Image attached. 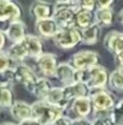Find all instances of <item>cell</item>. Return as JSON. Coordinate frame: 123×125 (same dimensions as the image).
Listing matches in <instances>:
<instances>
[{
  "label": "cell",
  "instance_id": "obj_1",
  "mask_svg": "<svg viewBox=\"0 0 123 125\" xmlns=\"http://www.w3.org/2000/svg\"><path fill=\"white\" fill-rule=\"evenodd\" d=\"M31 109L33 118L41 125H52L64 113V111L49 105L45 100H37L31 104Z\"/></svg>",
  "mask_w": 123,
  "mask_h": 125
},
{
  "label": "cell",
  "instance_id": "obj_2",
  "mask_svg": "<svg viewBox=\"0 0 123 125\" xmlns=\"http://www.w3.org/2000/svg\"><path fill=\"white\" fill-rule=\"evenodd\" d=\"M54 45L62 49H71L82 42V34L77 28H66L59 29L56 36L52 39Z\"/></svg>",
  "mask_w": 123,
  "mask_h": 125
},
{
  "label": "cell",
  "instance_id": "obj_3",
  "mask_svg": "<svg viewBox=\"0 0 123 125\" xmlns=\"http://www.w3.org/2000/svg\"><path fill=\"white\" fill-rule=\"evenodd\" d=\"M80 9H81L80 1H77L74 6H70V7H57L56 9L53 19L58 24L59 29H66V28L75 27V18H76V13L80 11Z\"/></svg>",
  "mask_w": 123,
  "mask_h": 125
},
{
  "label": "cell",
  "instance_id": "obj_4",
  "mask_svg": "<svg viewBox=\"0 0 123 125\" xmlns=\"http://www.w3.org/2000/svg\"><path fill=\"white\" fill-rule=\"evenodd\" d=\"M100 58L99 54L94 51H80L70 58L69 64L75 70H83V69H92L99 65Z\"/></svg>",
  "mask_w": 123,
  "mask_h": 125
},
{
  "label": "cell",
  "instance_id": "obj_5",
  "mask_svg": "<svg viewBox=\"0 0 123 125\" xmlns=\"http://www.w3.org/2000/svg\"><path fill=\"white\" fill-rule=\"evenodd\" d=\"M89 96L93 104L94 112L97 111H112L116 106L115 97L105 89L89 90Z\"/></svg>",
  "mask_w": 123,
  "mask_h": 125
},
{
  "label": "cell",
  "instance_id": "obj_6",
  "mask_svg": "<svg viewBox=\"0 0 123 125\" xmlns=\"http://www.w3.org/2000/svg\"><path fill=\"white\" fill-rule=\"evenodd\" d=\"M13 70H15V82L22 84L29 92L31 87L34 85V83L39 78L36 76V73L34 72V70L24 62L17 64Z\"/></svg>",
  "mask_w": 123,
  "mask_h": 125
},
{
  "label": "cell",
  "instance_id": "obj_7",
  "mask_svg": "<svg viewBox=\"0 0 123 125\" xmlns=\"http://www.w3.org/2000/svg\"><path fill=\"white\" fill-rule=\"evenodd\" d=\"M35 62L39 71L41 72V75H44V77H56L58 64L57 57L53 53H42L40 57L35 59Z\"/></svg>",
  "mask_w": 123,
  "mask_h": 125
},
{
  "label": "cell",
  "instance_id": "obj_8",
  "mask_svg": "<svg viewBox=\"0 0 123 125\" xmlns=\"http://www.w3.org/2000/svg\"><path fill=\"white\" fill-rule=\"evenodd\" d=\"M109 76L110 73L104 66L97 65L91 69V81L87 84V87L89 88V90L104 89L105 85L109 83Z\"/></svg>",
  "mask_w": 123,
  "mask_h": 125
},
{
  "label": "cell",
  "instance_id": "obj_9",
  "mask_svg": "<svg viewBox=\"0 0 123 125\" xmlns=\"http://www.w3.org/2000/svg\"><path fill=\"white\" fill-rule=\"evenodd\" d=\"M22 16L21 7L10 0H0V22H15L19 21Z\"/></svg>",
  "mask_w": 123,
  "mask_h": 125
},
{
  "label": "cell",
  "instance_id": "obj_10",
  "mask_svg": "<svg viewBox=\"0 0 123 125\" xmlns=\"http://www.w3.org/2000/svg\"><path fill=\"white\" fill-rule=\"evenodd\" d=\"M35 30L40 37L44 39H53L56 34L59 31V27L53 18L42 19L35 22Z\"/></svg>",
  "mask_w": 123,
  "mask_h": 125
},
{
  "label": "cell",
  "instance_id": "obj_11",
  "mask_svg": "<svg viewBox=\"0 0 123 125\" xmlns=\"http://www.w3.org/2000/svg\"><path fill=\"white\" fill-rule=\"evenodd\" d=\"M56 9L45 1H35L30 6V15L35 17L36 21H42V19H49L53 18Z\"/></svg>",
  "mask_w": 123,
  "mask_h": 125
},
{
  "label": "cell",
  "instance_id": "obj_12",
  "mask_svg": "<svg viewBox=\"0 0 123 125\" xmlns=\"http://www.w3.org/2000/svg\"><path fill=\"white\" fill-rule=\"evenodd\" d=\"M10 113L12 115V118L17 120L18 123L33 118V109H31V105H29L25 101H21L17 100L15 104L12 105V107L10 108Z\"/></svg>",
  "mask_w": 123,
  "mask_h": 125
},
{
  "label": "cell",
  "instance_id": "obj_13",
  "mask_svg": "<svg viewBox=\"0 0 123 125\" xmlns=\"http://www.w3.org/2000/svg\"><path fill=\"white\" fill-rule=\"evenodd\" d=\"M5 35L7 37V40H10L12 43H17V42H22L23 39L27 36L25 32V24L19 19V21H15L11 22L9 24V27L5 30Z\"/></svg>",
  "mask_w": 123,
  "mask_h": 125
},
{
  "label": "cell",
  "instance_id": "obj_14",
  "mask_svg": "<svg viewBox=\"0 0 123 125\" xmlns=\"http://www.w3.org/2000/svg\"><path fill=\"white\" fill-rule=\"evenodd\" d=\"M63 93L68 101L73 102L74 100L89 96V88L82 83H73L70 85H63Z\"/></svg>",
  "mask_w": 123,
  "mask_h": 125
},
{
  "label": "cell",
  "instance_id": "obj_15",
  "mask_svg": "<svg viewBox=\"0 0 123 125\" xmlns=\"http://www.w3.org/2000/svg\"><path fill=\"white\" fill-rule=\"evenodd\" d=\"M23 45L25 47L27 52H28V57L29 58H37L44 53V46L42 42L40 40L39 36L33 35V34H27V36L23 39Z\"/></svg>",
  "mask_w": 123,
  "mask_h": 125
},
{
  "label": "cell",
  "instance_id": "obj_16",
  "mask_svg": "<svg viewBox=\"0 0 123 125\" xmlns=\"http://www.w3.org/2000/svg\"><path fill=\"white\" fill-rule=\"evenodd\" d=\"M45 101L48 102L49 105H52V106H54V107H57V108L62 109V111H65V109L69 107V105H71V102L65 99L62 87H53L52 90H51V92L48 93V95L46 96Z\"/></svg>",
  "mask_w": 123,
  "mask_h": 125
},
{
  "label": "cell",
  "instance_id": "obj_17",
  "mask_svg": "<svg viewBox=\"0 0 123 125\" xmlns=\"http://www.w3.org/2000/svg\"><path fill=\"white\" fill-rule=\"evenodd\" d=\"M71 108L76 113V118H87L94 111L91 96H85L74 100L71 102Z\"/></svg>",
  "mask_w": 123,
  "mask_h": 125
},
{
  "label": "cell",
  "instance_id": "obj_18",
  "mask_svg": "<svg viewBox=\"0 0 123 125\" xmlns=\"http://www.w3.org/2000/svg\"><path fill=\"white\" fill-rule=\"evenodd\" d=\"M104 46L113 54L123 52V32L110 31L104 37Z\"/></svg>",
  "mask_w": 123,
  "mask_h": 125
},
{
  "label": "cell",
  "instance_id": "obj_19",
  "mask_svg": "<svg viewBox=\"0 0 123 125\" xmlns=\"http://www.w3.org/2000/svg\"><path fill=\"white\" fill-rule=\"evenodd\" d=\"M75 72L76 70L69 62H61L57 67L56 78L64 85H70L75 83Z\"/></svg>",
  "mask_w": 123,
  "mask_h": 125
},
{
  "label": "cell",
  "instance_id": "obj_20",
  "mask_svg": "<svg viewBox=\"0 0 123 125\" xmlns=\"http://www.w3.org/2000/svg\"><path fill=\"white\" fill-rule=\"evenodd\" d=\"M52 83L51 81L46 77H39L37 81L34 83V85L31 87L29 90L35 97H37L39 100H45L48 93L52 90Z\"/></svg>",
  "mask_w": 123,
  "mask_h": 125
},
{
  "label": "cell",
  "instance_id": "obj_21",
  "mask_svg": "<svg viewBox=\"0 0 123 125\" xmlns=\"http://www.w3.org/2000/svg\"><path fill=\"white\" fill-rule=\"evenodd\" d=\"M94 24H95V12L80 9V11L76 13V18H75V28L82 31Z\"/></svg>",
  "mask_w": 123,
  "mask_h": 125
},
{
  "label": "cell",
  "instance_id": "obj_22",
  "mask_svg": "<svg viewBox=\"0 0 123 125\" xmlns=\"http://www.w3.org/2000/svg\"><path fill=\"white\" fill-rule=\"evenodd\" d=\"M6 53L10 57V59L12 62H15L16 64H21L25 58H28V52L23 45V42L12 43L9 47V49L6 51Z\"/></svg>",
  "mask_w": 123,
  "mask_h": 125
},
{
  "label": "cell",
  "instance_id": "obj_23",
  "mask_svg": "<svg viewBox=\"0 0 123 125\" xmlns=\"http://www.w3.org/2000/svg\"><path fill=\"white\" fill-rule=\"evenodd\" d=\"M115 13L111 9H97L95 10V23L99 27H110L113 23Z\"/></svg>",
  "mask_w": 123,
  "mask_h": 125
},
{
  "label": "cell",
  "instance_id": "obj_24",
  "mask_svg": "<svg viewBox=\"0 0 123 125\" xmlns=\"http://www.w3.org/2000/svg\"><path fill=\"white\" fill-rule=\"evenodd\" d=\"M82 34V42L86 45H94L98 42L100 36V27L95 23L94 25L81 31Z\"/></svg>",
  "mask_w": 123,
  "mask_h": 125
},
{
  "label": "cell",
  "instance_id": "obj_25",
  "mask_svg": "<svg viewBox=\"0 0 123 125\" xmlns=\"http://www.w3.org/2000/svg\"><path fill=\"white\" fill-rule=\"evenodd\" d=\"M15 104L13 93L11 87H1L0 85V107L1 108H11Z\"/></svg>",
  "mask_w": 123,
  "mask_h": 125
},
{
  "label": "cell",
  "instance_id": "obj_26",
  "mask_svg": "<svg viewBox=\"0 0 123 125\" xmlns=\"http://www.w3.org/2000/svg\"><path fill=\"white\" fill-rule=\"evenodd\" d=\"M109 84L116 90H123V69L117 67L116 70L110 72Z\"/></svg>",
  "mask_w": 123,
  "mask_h": 125
},
{
  "label": "cell",
  "instance_id": "obj_27",
  "mask_svg": "<svg viewBox=\"0 0 123 125\" xmlns=\"http://www.w3.org/2000/svg\"><path fill=\"white\" fill-rule=\"evenodd\" d=\"M15 82V70L9 69L6 71L0 72V85L1 87H11Z\"/></svg>",
  "mask_w": 123,
  "mask_h": 125
},
{
  "label": "cell",
  "instance_id": "obj_28",
  "mask_svg": "<svg viewBox=\"0 0 123 125\" xmlns=\"http://www.w3.org/2000/svg\"><path fill=\"white\" fill-rule=\"evenodd\" d=\"M112 120L116 125H123V99L120 100L112 109Z\"/></svg>",
  "mask_w": 123,
  "mask_h": 125
},
{
  "label": "cell",
  "instance_id": "obj_29",
  "mask_svg": "<svg viewBox=\"0 0 123 125\" xmlns=\"http://www.w3.org/2000/svg\"><path fill=\"white\" fill-rule=\"evenodd\" d=\"M16 65L17 64L10 59V57L7 55L6 52H4V51L0 52V72L6 71L9 69H15Z\"/></svg>",
  "mask_w": 123,
  "mask_h": 125
},
{
  "label": "cell",
  "instance_id": "obj_30",
  "mask_svg": "<svg viewBox=\"0 0 123 125\" xmlns=\"http://www.w3.org/2000/svg\"><path fill=\"white\" fill-rule=\"evenodd\" d=\"M91 81V69H83V70H76L75 72V83H82L88 84Z\"/></svg>",
  "mask_w": 123,
  "mask_h": 125
},
{
  "label": "cell",
  "instance_id": "obj_31",
  "mask_svg": "<svg viewBox=\"0 0 123 125\" xmlns=\"http://www.w3.org/2000/svg\"><path fill=\"white\" fill-rule=\"evenodd\" d=\"M80 7L83 9V10L94 12V10L97 9V1H94V0H83V1H80Z\"/></svg>",
  "mask_w": 123,
  "mask_h": 125
},
{
  "label": "cell",
  "instance_id": "obj_32",
  "mask_svg": "<svg viewBox=\"0 0 123 125\" xmlns=\"http://www.w3.org/2000/svg\"><path fill=\"white\" fill-rule=\"evenodd\" d=\"M92 125H116L112 118H94Z\"/></svg>",
  "mask_w": 123,
  "mask_h": 125
},
{
  "label": "cell",
  "instance_id": "obj_33",
  "mask_svg": "<svg viewBox=\"0 0 123 125\" xmlns=\"http://www.w3.org/2000/svg\"><path fill=\"white\" fill-rule=\"evenodd\" d=\"M52 125H73V120H71L69 117H66V115L63 114V115L59 117Z\"/></svg>",
  "mask_w": 123,
  "mask_h": 125
},
{
  "label": "cell",
  "instance_id": "obj_34",
  "mask_svg": "<svg viewBox=\"0 0 123 125\" xmlns=\"http://www.w3.org/2000/svg\"><path fill=\"white\" fill-rule=\"evenodd\" d=\"M113 5L112 0H106V1H97V9H111V6Z\"/></svg>",
  "mask_w": 123,
  "mask_h": 125
},
{
  "label": "cell",
  "instance_id": "obj_35",
  "mask_svg": "<svg viewBox=\"0 0 123 125\" xmlns=\"http://www.w3.org/2000/svg\"><path fill=\"white\" fill-rule=\"evenodd\" d=\"M73 125H92V122L87 118H76L73 120Z\"/></svg>",
  "mask_w": 123,
  "mask_h": 125
},
{
  "label": "cell",
  "instance_id": "obj_36",
  "mask_svg": "<svg viewBox=\"0 0 123 125\" xmlns=\"http://www.w3.org/2000/svg\"><path fill=\"white\" fill-rule=\"evenodd\" d=\"M115 60L117 62L118 67L123 69V52H120V53H116L115 54Z\"/></svg>",
  "mask_w": 123,
  "mask_h": 125
},
{
  "label": "cell",
  "instance_id": "obj_37",
  "mask_svg": "<svg viewBox=\"0 0 123 125\" xmlns=\"http://www.w3.org/2000/svg\"><path fill=\"white\" fill-rule=\"evenodd\" d=\"M6 40H7V37H6V35H5V31L0 29V52L2 51V48L5 46Z\"/></svg>",
  "mask_w": 123,
  "mask_h": 125
},
{
  "label": "cell",
  "instance_id": "obj_38",
  "mask_svg": "<svg viewBox=\"0 0 123 125\" xmlns=\"http://www.w3.org/2000/svg\"><path fill=\"white\" fill-rule=\"evenodd\" d=\"M18 125H41L36 119L30 118V119H27V120H23L21 123H18Z\"/></svg>",
  "mask_w": 123,
  "mask_h": 125
},
{
  "label": "cell",
  "instance_id": "obj_39",
  "mask_svg": "<svg viewBox=\"0 0 123 125\" xmlns=\"http://www.w3.org/2000/svg\"><path fill=\"white\" fill-rule=\"evenodd\" d=\"M0 125H18V124H16V123H12V122H4V123H1Z\"/></svg>",
  "mask_w": 123,
  "mask_h": 125
},
{
  "label": "cell",
  "instance_id": "obj_40",
  "mask_svg": "<svg viewBox=\"0 0 123 125\" xmlns=\"http://www.w3.org/2000/svg\"><path fill=\"white\" fill-rule=\"evenodd\" d=\"M118 17H120V21H121V23H122V25H123V9L121 10V12H120Z\"/></svg>",
  "mask_w": 123,
  "mask_h": 125
},
{
  "label": "cell",
  "instance_id": "obj_41",
  "mask_svg": "<svg viewBox=\"0 0 123 125\" xmlns=\"http://www.w3.org/2000/svg\"><path fill=\"white\" fill-rule=\"evenodd\" d=\"M0 108H1V107H0Z\"/></svg>",
  "mask_w": 123,
  "mask_h": 125
}]
</instances>
